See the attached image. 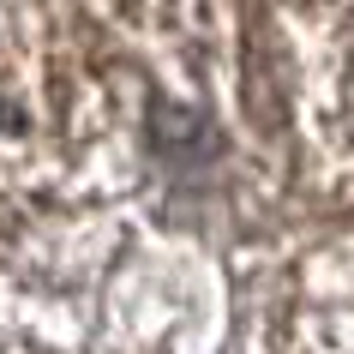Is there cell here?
<instances>
[{
  "mask_svg": "<svg viewBox=\"0 0 354 354\" xmlns=\"http://www.w3.org/2000/svg\"><path fill=\"white\" fill-rule=\"evenodd\" d=\"M246 30L216 6H0V300L37 330L180 180L295 168Z\"/></svg>",
  "mask_w": 354,
  "mask_h": 354,
  "instance_id": "cell-1",
  "label": "cell"
},
{
  "mask_svg": "<svg viewBox=\"0 0 354 354\" xmlns=\"http://www.w3.org/2000/svg\"><path fill=\"white\" fill-rule=\"evenodd\" d=\"M246 354H354V228H336L259 295Z\"/></svg>",
  "mask_w": 354,
  "mask_h": 354,
  "instance_id": "cell-3",
  "label": "cell"
},
{
  "mask_svg": "<svg viewBox=\"0 0 354 354\" xmlns=\"http://www.w3.org/2000/svg\"><path fill=\"white\" fill-rule=\"evenodd\" d=\"M0 354H55V348H48V336H42L19 306L0 300Z\"/></svg>",
  "mask_w": 354,
  "mask_h": 354,
  "instance_id": "cell-4",
  "label": "cell"
},
{
  "mask_svg": "<svg viewBox=\"0 0 354 354\" xmlns=\"http://www.w3.org/2000/svg\"><path fill=\"white\" fill-rule=\"evenodd\" d=\"M270 37L295 174L318 198L354 205V6L277 12Z\"/></svg>",
  "mask_w": 354,
  "mask_h": 354,
  "instance_id": "cell-2",
  "label": "cell"
}]
</instances>
